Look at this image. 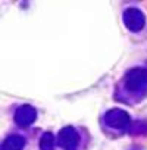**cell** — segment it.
<instances>
[{
	"mask_svg": "<svg viewBox=\"0 0 147 150\" xmlns=\"http://www.w3.org/2000/svg\"><path fill=\"white\" fill-rule=\"evenodd\" d=\"M125 86L132 93L147 91V71L143 68H134L125 75Z\"/></svg>",
	"mask_w": 147,
	"mask_h": 150,
	"instance_id": "obj_1",
	"label": "cell"
},
{
	"mask_svg": "<svg viewBox=\"0 0 147 150\" xmlns=\"http://www.w3.org/2000/svg\"><path fill=\"white\" fill-rule=\"evenodd\" d=\"M105 122L113 129H127L131 124V118L122 109H112L105 115Z\"/></svg>",
	"mask_w": 147,
	"mask_h": 150,
	"instance_id": "obj_2",
	"label": "cell"
},
{
	"mask_svg": "<svg viewBox=\"0 0 147 150\" xmlns=\"http://www.w3.org/2000/svg\"><path fill=\"white\" fill-rule=\"evenodd\" d=\"M80 143V135L74 127H65L57 134V144L63 150H75Z\"/></svg>",
	"mask_w": 147,
	"mask_h": 150,
	"instance_id": "obj_3",
	"label": "cell"
},
{
	"mask_svg": "<svg viewBox=\"0 0 147 150\" xmlns=\"http://www.w3.org/2000/svg\"><path fill=\"white\" fill-rule=\"evenodd\" d=\"M124 24L125 27L129 30V31H141L144 24H146V18H144V13L135 8H131V9H127L125 13H124Z\"/></svg>",
	"mask_w": 147,
	"mask_h": 150,
	"instance_id": "obj_4",
	"label": "cell"
},
{
	"mask_svg": "<svg viewBox=\"0 0 147 150\" xmlns=\"http://www.w3.org/2000/svg\"><path fill=\"white\" fill-rule=\"evenodd\" d=\"M37 118V110L30 106V105H24L21 108H18L16 113H15V121L19 127H28L31 125Z\"/></svg>",
	"mask_w": 147,
	"mask_h": 150,
	"instance_id": "obj_5",
	"label": "cell"
},
{
	"mask_svg": "<svg viewBox=\"0 0 147 150\" xmlns=\"http://www.w3.org/2000/svg\"><path fill=\"white\" fill-rule=\"evenodd\" d=\"M24 147H25V138L18 134L9 135L2 144V150H22Z\"/></svg>",
	"mask_w": 147,
	"mask_h": 150,
	"instance_id": "obj_6",
	"label": "cell"
},
{
	"mask_svg": "<svg viewBox=\"0 0 147 150\" xmlns=\"http://www.w3.org/2000/svg\"><path fill=\"white\" fill-rule=\"evenodd\" d=\"M40 150H54V137L52 132L43 134L40 140Z\"/></svg>",
	"mask_w": 147,
	"mask_h": 150,
	"instance_id": "obj_7",
	"label": "cell"
}]
</instances>
